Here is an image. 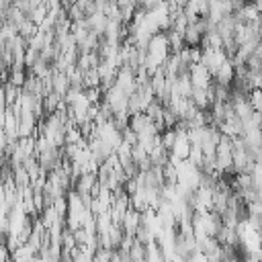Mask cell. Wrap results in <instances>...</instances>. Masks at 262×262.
<instances>
[{
    "mask_svg": "<svg viewBox=\"0 0 262 262\" xmlns=\"http://www.w3.org/2000/svg\"><path fill=\"white\" fill-rule=\"evenodd\" d=\"M190 80L194 84V88H209L213 84V74L205 63H192L190 66Z\"/></svg>",
    "mask_w": 262,
    "mask_h": 262,
    "instance_id": "7a4b0ae2",
    "label": "cell"
},
{
    "mask_svg": "<svg viewBox=\"0 0 262 262\" xmlns=\"http://www.w3.org/2000/svg\"><path fill=\"white\" fill-rule=\"evenodd\" d=\"M233 78H235V66H233L231 59H225L219 66V70L213 74V80L217 84H225V86H231L233 84Z\"/></svg>",
    "mask_w": 262,
    "mask_h": 262,
    "instance_id": "3957f363",
    "label": "cell"
},
{
    "mask_svg": "<svg viewBox=\"0 0 262 262\" xmlns=\"http://www.w3.org/2000/svg\"><path fill=\"white\" fill-rule=\"evenodd\" d=\"M190 100H192L199 108H211V100H209L207 88H194L192 94H190Z\"/></svg>",
    "mask_w": 262,
    "mask_h": 262,
    "instance_id": "8992f818",
    "label": "cell"
},
{
    "mask_svg": "<svg viewBox=\"0 0 262 262\" xmlns=\"http://www.w3.org/2000/svg\"><path fill=\"white\" fill-rule=\"evenodd\" d=\"M96 182H98V174L96 172H82V176L76 180L74 188L78 192H92V188H94Z\"/></svg>",
    "mask_w": 262,
    "mask_h": 262,
    "instance_id": "5b68a950",
    "label": "cell"
},
{
    "mask_svg": "<svg viewBox=\"0 0 262 262\" xmlns=\"http://www.w3.org/2000/svg\"><path fill=\"white\" fill-rule=\"evenodd\" d=\"M37 33H39V25H37L35 20H31L29 16L18 25V35H23L27 41H29L33 35H37Z\"/></svg>",
    "mask_w": 262,
    "mask_h": 262,
    "instance_id": "52a82bcc",
    "label": "cell"
},
{
    "mask_svg": "<svg viewBox=\"0 0 262 262\" xmlns=\"http://www.w3.org/2000/svg\"><path fill=\"white\" fill-rule=\"evenodd\" d=\"M164 0H139V6H143L145 10H151V8H156V6H160Z\"/></svg>",
    "mask_w": 262,
    "mask_h": 262,
    "instance_id": "8fae6325",
    "label": "cell"
},
{
    "mask_svg": "<svg viewBox=\"0 0 262 262\" xmlns=\"http://www.w3.org/2000/svg\"><path fill=\"white\" fill-rule=\"evenodd\" d=\"M225 59H229V57H227V53H225V49L203 47V57H201V63H205V66L211 70V74H215V72L219 70V66H221Z\"/></svg>",
    "mask_w": 262,
    "mask_h": 262,
    "instance_id": "6da1fadb",
    "label": "cell"
},
{
    "mask_svg": "<svg viewBox=\"0 0 262 262\" xmlns=\"http://www.w3.org/2000/svg\"><path fill=\"white\" fill-rule=\"evenodd\" d=\"M102 84V78H100V72L98 68H90L84 72V88H94V86H100Z\"/></svg>",
    "mask_w": 262,
    "mask_h": 262,
    "instance_id": "ba28073f",
    "label": "cell"
},
{
    "mask_svg": "<svg viewBox=\"0 0 262 262\" xmlns=\"http://www.w3.org/2000/svg\"><path fill=\"white\" fill-rule=\"evenodd\" d=\"M123 229H125V233H131V235H135V231H137V227L141 225V211L139 209H135V207H129L127 209V213H125V217H123Z\"/></svg>",
    "mask_w": 262,
    "mask_h": 262,
    "instance_id": "277c9868",
    "label": "cell"
},
{
    "mask_svg": "<svg viewBox=\"0 0 262 262\" xmlns=\"http://www.w3.org/2000/svg\"><path fill=\"white\" fill-rule=\"evenodd\" d=\"M248 98H250L254 111H260L262 113V88H252L248 92Z\"/></svg>",
    "mask_w": 262,
    "mask_h": 262,
    "instance_id": "30bf717a",
    "label": "cell"
},
{
    "mask_svg": "<svg viewBox=\"0 0 262 262\" xmlns=\"http://www.w3.org/2000/svg\"><path fill=\"white\" fill-rule=\"evenodd\" d=\"M160 135H162L164 147H166V149H172V147H174V141H176V127H168V129H164Z\"/></svg>",
    "mask_w": 262,
    "mask_h": 262,
    "instance_id": "9c48e42d",
    "label": "cell"
}]
</instances>
